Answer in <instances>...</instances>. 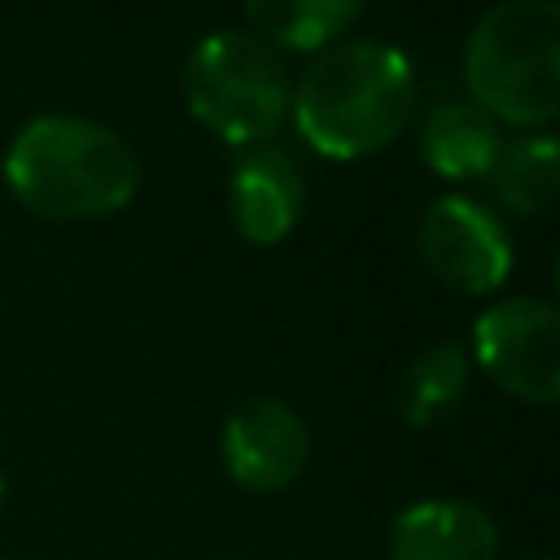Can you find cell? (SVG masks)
Returning a JSON list of instances; mask_svg holds the SVG:
<instances>
[{"label":"cell","instance_id":"cell-13","mask_svg":"<svg viewBox=\"0 0 560 560\" xmlns=\"http://www.w3.org/2000/svg\"><path fill=\"white\" fill-rule=\"evenodd\" d=\"M494 197L516 210V214H538L551 206L556 188H560V144L556 136L538 131V136H525L516 144H508L494 166Z\"/></svg>","mask_w":560,"mask_h":560},{"label":"cell","instance_id":"cell-2","mask_svg":"<svg viewBox=\"0 0 560 560\" xmlns=\"http://www.w3.org/2000/svg\"><path fill=\"white\" fill-rule=\"evenodd\" d=\"M4 184L44 219H96L136 197L140 162L105 122L39 114L9 140Z\"/></svg>","mask_w":560,"mask_h":560},{"label":"cell","instance_id":"cell-6","mask_svg":"<svg viewBox=\"0 0 560 560\" xmlns=\"http://www.w3.org/2000/svg\"><path fill=\"white\" fill-rule=\"evenodd\" d=\"M420 258L442 284L459 293H490L508 280L512 245L499 214L481 201L442 197L420 223Z\"/></svg>","mask_w":560,"mask_h":560},{"label":"cell","instance_id":"cell-3","mask_svg":"<svg viewBox=\"0 0 560 560\" xmlns=\"http://www.w3.org/2000/svg\"><path fill=\"white\" fill-rule=\"evenodd\" d=\"M464 79L494 122L538 127L560 109V9L556 0H503L468 35Z\"/></svg>","mask_w":560,"mask_h":560},{"label":"cell","instance_id":"cell-1","mask_svg":"<svg viewBox=\"0 0 560 560\" xmlns=\"http://www.w3.org/2000/svg\"><path fill=\"white\" fill-rule=\"evenodd\" d=\"M411 61L376 39H346L315 52L306 66L293 118L324 158H368L385 149L411 118Z\"/></svg>","mask_w":560,"mask_h":560},{"label":"cell","instance_id":"cell-5","mask_svg":"<svg viewBox=\"0 0 560 560\" xmlns=\"http://www.w3.org/2000/svg\"><path fill=\"white\" fill-rule=\"evenodd\" d=\"M472 350L486 376L534 407L560 398V319L542 298H503L472 324Z\"/></svg>","mask_w":560,"mask_h":560},{"label":"cell","instance_id":"cell-7","mask_svg":"<svg viewBox=\"0 0 560 560\" xmlns=\"http://www.w3.org/2000/svg\"><path fill=\"white\" fill-rule=\"evenodd\" d=\"M223 468L254 494H276L306 472L311 433L306 420L280 398H249L228 411L219 438Z\"/></svg>","mask_w":560,"mask_h":560},{"label":"cell","instance_id":"cell-15","mask_svg":"<svg viewBox=\"0 0 560 560\" xmlns=\"http://www.w3.org/2000/svg\"><path fill=\"white\" fill-rule=\"evenodd\" d=\"M529 560H551V556H529Z\"/></svg>","mask_w":560,"mask_h":560},{"label":"cell","instance_id":"cell-4","mask_svg":"<svg viewBox=\"0 0 560 560\" xmlns=\"http://www.w3.org/2000/svg\"><path fill=\"white\" fill-rule=\"evenodd\" d=\"M184 101L219 140H267L289 114V74L271 44L245 31H210L184 61Z\"/></svg>","mask_w":560,"mask_h":560},{"label":"cell","instance_id":"cell-14","mask_svg":"<svg viewBox=\"0 0 560 560\" xmlns=\"http://www.w3.org/2000/svg\"><path fill=\"white\" fill-rule=\"evenodd\" d=\"M0 512H4V477H0Z\"/></svg>","mask_w":560,"mask_h":560},{"label":"cell","instance_id":"cell-9","mask_svg":"<svg viewBox=\"0 0 560 560\" xmlns=\"http://www.w3.org/2000/svg\"><path fill=\"white\" fill-rule=\"evenodd\" d=\"M228 201H232L236 232L254 245H271L289 236V228L302 214V201H306L302 171L284 149H254L232 166Z\"/></svg>","mask_w":560,"mask_h":560},{"label":"cell","instance_id":"cell-8","mask_svg":"<svg viewBox=\"0 0 560 560\" xmlns=\"http://www.w3.org/2000/svg\"><path fill=\"white\" fill-rule=\"evenodd\" d=\"M385 551L389 560H499V525L468 499H420L394 516Z\"/></svg>","mask_w":560,"mask_h":560},{"label":"cell","instance_id":"cell-11","mask_svg":"<svg viewBox=\"0 0 560 560\" xmlns=\"http://www.w3.org/2000/svg\"><path fill=\"white\" fill-rule=\"evenodd\" d=\"M464 389H468V354L455 341H433L407 363L398 381V416L411 429L442 424L464 402Z\"/></svg>","mask_w":560,"mask_h":560},{"label":"cell","instance_id":"cell-10","mask_svg":"<svg viewBox=\"0 0 560 560\" xmlns=\"http://www.w3.org/2000/svg\"><path fill=\"white\" fill-rule=\"evenodd\" d=\"M420 153L429 171H438L442 179H477V175H490L494 158L503 153V136H499V122L481 105L442 101L424 118Z\"/></svg>","mask_w":560,"mask_h":560},{"label":"cell","instance_id":"cell-12","mask_svg":"<svg viewBox=\"0 0 560 560\" xmlns=\"http://www.w3.org/2000/svg\"><path fill=\"white\" fill-rule=\"evenodd\" d=\"M363 9V0H245V13L271 48H328Z\"/></svg>","mask_w":560,"mask_h":560}]
</instances>
